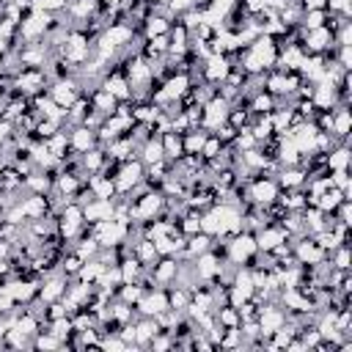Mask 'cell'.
<instances>
[{
	"label": "cell",
	"mask_w": 352,
	"mask_h": 352,
	"mask_svg": "<svg viewBox=\"0 0 352 352\" xmlns=\"http://www.w3.org/2000/svg\"><path fill=\"white\" fill-rule=\"evenodd\" d=\"M278 192H280V187H278L275 179H270L264 173H256V176L248 179V198L245 201H250L256 206H270V204L278 201Z\"/></svg>",
	"instance_id": "cell-1"
},
{
	"label": "cell",
	"mask_w": 352,
	"mask_h": 352,
	"mask_svg": "<svg viewBox=\"0 0 352 352\" xmlns=\"http://www.w3.org/2000/svg\"><path fill=\"white\" fill-rule=\"evenodd\" d=\"M256 253H258V248H256V236L250 231H236L226 242V258L231 264H248Z\"/></svg>",
	"instance_id": "cell-2"
},
{
	"label": "cell",
	"mask_w": 352,
	"mask_h": 352,
	"mask_svg": "<svg viewBox=\"0 0 352 352\" xmlns=\"http://www.w3.org/2000/svg\"><path fill=\"white\" fill-rule=\"evenodd\" d=\"M231 58L228 55H209L206 60H204V66H201V77H204V82H209V85H220L226 77H228V72H231Z\"/></svg>",
	"instance_id": "cell-3"
},
{
	"label": "cell",
	"mask_w": 352,
	"mask_h": 352,
	"mask_svg": "<svg viewBox=\"0 0 352 352\" xmlns=\"http://www.w3.org/2000/svg\"><path fill=\"white\" fill-rule=\"evenodd\" d=\"M305 36H302V41H300V47L308 52V55H319V52H327V47L333 44V38H336V33L330 30V28H314V30H302Z\"/></svg>",
	"instance_id": "cell-4"
},
{
	"label": "cell",
	"mask_w": 352,
	"mask_h": 352,
	"mask_svg": "<svg viewBox=\"0 0 352 352\" xmlns=\"http://www.w3.org/2000/svg\"><path fill=\"white\" fill-rule=\"evenodd\" d=\"M104 44H110L116 52L118 50H124L132 38H135V28L132 25H126V22H113V25H104L102 28V36H99Z\"/></svg>",
	"instance_id": "cell-5"
},
{
	"label": "cell",
	"mask_w": 352,
	"mask_h": 352,
	"mask_svg": "<svg viewBox=\"0 0 352 352\" xmlns=\"http://www.w3.org/2000/svg\"><path fill=\"white\" fill-rule=\"evenodd\" d=\"M294 261H297V264H305V267L322 264V261H327V250H322V248L311 239V234H308V236H302V239L294 245Z\"/></svg>",
	"instance_id": "cell-6"
},
{
	"label": "cell",
	"mask_w": 352,
	"mask_h": 352,
	"mask_svg": "<svg viewBox=\"0 0 352 352\" xmlns=\"http://www.w3.org/2000/svg\"><path fill=\"white\" fill-rule=\"evenodd\" d=\"M94 146H99V140H96V129L82 126V124H77V126L69 129V148H72L74 154H85V151L94 148Z\"/></svg>",
	"instance_id": "cell-7"
},
{
	"label": "cell",
	"mask_w": 352,
	"mask_h": 352,
	"mask_svg": "<svg viewBox=\"0 0 352 352\" xmlns=\"http://www.w3.org/2000/svg\"><path fill=\"white\" fill-rule=\"evenodd\" d=\"M82 217L85 223H99V220H107L113 217V201L107 198H91L82 204Z\"/></svg>",
	"instance_id": "cell-8"
},
{
	"label": "cell",
	"mask_w": 352,
	"mask_h": 352,
	"mask_svg": "<svg viewBox=\"0 0 352 352\" xmlns=\"http://www.w3.org/2000/svg\"><path fill=\"white\" fill-rule=\"evenodd\" d=\"M88 96H91L94 110H96V113H102V116H113V113H116V107H118V99H116L107 88H102V85H96Z\"/></svg>",
	"instance_id": "cell-9"
},
{
	"label": "cell",
	"mask_w": 352,
	"mask_h": 352,
	"mask_svg": "<svg viewBox=\"0 0 352 352\" xmlns=\"http://www.w3.org/2000/svg\"><path fill=\"white\" fill-rule=\"evenodd\" d=\"M333 250H336V258H333L336 270H349V250H346V245H338Z\"/></svg>",
	"instance_id": "cell-10"
},
{
	"label": "cell",
	"mask_w": 352,
	"mask_h": 352,
	"mask_svg": "<svg viewBox=\"0 0 352 352\" xmlns=\"http://www.w3.org/2000/svg\"><path fill=\"white\" fill-rule=\"evenodd\" d=\"M302 11H316V8H327V0H297Z\"/></svg>",
	"instance_id": "cell-11"
}]
</instances>
